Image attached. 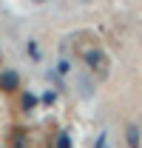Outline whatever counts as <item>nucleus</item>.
<instances>
[{
    "instance_id": "obj_1",
    "label": "nucleus",
    "mask_w": 142,
    "mask_h": 148,
    "mask_svg": "<svg viewBox=\"0 0 142 148\" xmlns=\"http://www.w3.org/2000/svg\"><path fill=\"white\" fill-rule=\"evenodd\" d=\"M80 57H83V63H85L91 71L100 77V80H105V77H108L111 66H108V57H105V51H102V49H85Z\"/></svg>"
},
{
    "instance_id": "obj_2",
    "label": "nucleus",
    "mask_w": 142,
    "mask_h": 148,
    "mask_svg": "<svg viewBox=\"0 0 142 148\" xmlns=\"http://www.w3.org/2000/svg\"><path fill=\"white\" fill-rule=\"evenodd\" d=\"M125 140H128V148H139V128L134 123L125 125Z\"/></svg>"
},
{
    "instance_id": "obj_3",
    "label": "nucleus",
    "mask_w": 142,
    "mask_h": 148,
    "mask_svg": "<svg viewBox=\"0 0 142 148\" xmlns=\"http://www.w3.org/2000/svg\"><path fill=\"white\" fill-rule=\"evenodd\" d=\"M0 86H3V91H12V88H17V74H14V71L0 74Z\"/></svg>"
},
{
    "instance_id": "obj_4",
    "label": "nucleus",
    "mask_w": 142,
    "mask_h": 148,
    "mask_svg": "<svg viewBox=\"0 0 142 148\" xmlns=\"http://www.w3.org/2000/svg\"><path fill=\"white\" fill-rule=\"evenodd\" d=\"M57 148H71V140H68V134H60V137H57Z\"/></svg>"
},
{
    "instance_id": "obj_5",
    "label": "nucleus",
    "mask_w": 142,
    "mask_h": 148,
    "mask_svg": "<svg viewBox=\"0 0 142 148\" xmlns=\"http://www.w3.org/2000/svg\"><path fill=\"white\" fill-rule=\"evenodd\" d=\"M29 57H31V60H40V49H37V43H29Z\"/></svg>"
},
{
    "instance_id": "obj_6",
    "label": "nucleus",
    "mask_w": 142,
    "mask_h": 148,
    "mask_svg": "<svg viewBox=\"0 0 142 148\" xmlns=\"http://www.w3.org/2000/svg\"><path fill=\"white\" fill-rule=\"evenodd\" d=\"M34 103H37V100H34V97H31V94H26V97H23V108H31Z\"/></svg>"
},
{
    "instance_id": "obj_7",
    "label": "nucleus",
    "mask_w": 142,
    "mask_h": 148,
    "mask_svg": "<svg viewBox=\"0 0 142 148\" xmlns=\"http://www.w3.org/2000/svg\"><path fill=\"white\" fill-rule=\"evenodd\" d=\"M97 148H108V140H105V134H100V140H97Z\"/></svg>"
},
{
    "instance_id": "obj_8",
    "label": "nucleus",
    "mask_w": 142,
    "mask_h": 148,
    "mask_svg": "<svg viewBox=\"0 0 142 148\" xmlns=\"http://www.w3.org/2000/svg\"><path fill=\"white\" fill-rule=\"evenodd\" d=\"M34 3H43V0H34Z\"/></svg>"
}]
</instances>
